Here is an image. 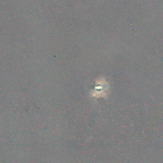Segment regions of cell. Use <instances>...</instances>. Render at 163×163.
I'll return each instance as SVG.
<instances>
[{"label": "cell", "instance_id": "cell-1", "mask_svg": "<svg viewBox=\"0 0 163 163\" xmlns=\"http://www.w3.org/2000/svg\"><path fill=\"white\" fill-rule=\"evenodd\" d=\"M97 86L94 90L91 91V95L95 98H100L104 97L105 95V91L107 90V87L106 86H108V84L104 80H98L96 82Z\"/></svg>", "mask_w": 163, "mask_h": 163}]
</instances>
